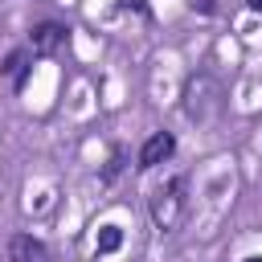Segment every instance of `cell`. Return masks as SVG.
Segmentation results:
<instances>
[{"instance_id":"cell-3","label":"cell","mask_w":262,"mask_h":262,"mask_svg":"<svg viewBox=\"0 0 262 262\" xmlns=\"http://www.w3.org/2000/svg\"><path fill=\"white\" fill-rule=\"evenodd\" d=\"M172 151H176V139H172L168 131H156V135L139 147V168H156V164H164Z\"/></svg>"},{"instance_id":"cell-7","label":"cell","mask_w":262,"mask_h":262,"mask_svg":"<svg viewBox=\"0 0 262 262\" xmlns=\"http://www.w3.org/2000/svg\"><path fill=\"white\" fill-rule=\"evenodd\" d=\"M4 74H8L16 86H25V53H20V49H16V53L4 61Z\"/></svg>"},{"instance_id":"cell-5","label":"cell","mask_w":262,"mask_h":262,"mask_svg":"<svg viewBox=\"0 0 262 262\" xmlns=\"http://www.w3.org/2000/svg\"><path fill=\"white\" fill-rule=\"evenodd\" d=\"M61 41H66V29H61V25H53V20H45V25H37V29H33V53H37V57L57 53V49H61Z\"/></svg>"},{"instance_id":"cell-10","label":"cell","mask_w":262,"mask_h":262,"mask_svg":"<svg viewBox=\"0 0 262 262\" xmlns=\"http://www.w3.org/2000/svg\"><path fill=\"white\" fill-rule=\"evenodd\" d=\"M242 262H262V254H250V258H242Z\"/></svg>"},{"instance_id":"cell-9","label":"cell","mask_w":262,"mask_h":262,"mask_svg":"<svg viewBox=\"0 0 262 262\" xmlns=\"http://www.w3.org/2000/svg\"><path fill=\"white\" fill-rule=\"evenodd\" d=\"M188 4H192V12H213V8H217L213 0H188Z\"/></svg>"},{"instance_id":"cell-11","label":"cell","mask_w":262,"mask_h":262,"mask_svg":"<svg viewBox=\"0 0 262 262\" xmlns=\"http://www.w3.org/2000/svg\"><path fill=\"white\" fill-rule=\"evenodd\" d=\"M246 4H250V8H254V12H258V8H262V0H246Z\"/></svg>"},{"instance_id":"cell-2","label":"cell","mask_w":262,"mask_h":262,"mask_svg":"<svg viewBox=\"0 0 262 262\" xmlns=\"http://www.w3.org/2000/svg\"><path fill=\"white\" fill-rule=\"evenodd\" d=\"M180 217H184V176L168 180V184L156 188V196H151V221H156L160 229H176Z\"/></svg>"},{"instance_id":"cell-6","label":"cell","mask_w":262,"mask_h":262,"mask_svg":"<svg viewBox=\"0 0 262 262\" xmlns=\"http://www.w3.org/2000/svg\"><path fill=\"white\" fill-rule=\"evenodd\" d=\"M123 246V229L119 225H102V233H98V254H111V250H119Z\"/></svg>"},{"instance_id":"cell-4","label":"cell","mask_w":262,"mask_h":262,"mask_svg":"<svg viewBox=\"0 0 262 262\" xmlns=\"http://www.w3.org/2000/svg\"><path fill=\"white\" fill-rule=\"evenodd\" d=\"M8 258L12 262H49V250H45V242H37L29 233H16L8 242Z\"/></svg>"},{"instance_id":"cell-8","label":"cell","mask_w":262,"mask_h":262,"mask_svg":"<svg viewBox=\"0 0 262 262\" xmlns=\"http://www.w3.org/2000/svg\"><path fill=\"white\" fill-rule=\"evenodd\" d=\"M119 168H123V151H115V156H111V164H106V172H102V180H111V176H119Z\"/></svg>"},{"instance_id":"cell-1","label":"cell","mask_w":262,"mask_h":262,"mask_svg":"<svg viewBox=\"0 0 262 262\" xmlns=\"http://www.w3.org/2000/svg\"><path fill=\"white\" fill-rule=\"evenodd\" d=\"M184 111H188V119H196V123L213 119V115L221 111V86H217L209 74L188 78V86H184Z\"/></svg>"}]
</instances>
